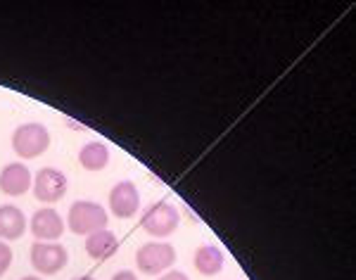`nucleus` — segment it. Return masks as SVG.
<instances>
[{"instance_id": "obj_2", "label": "nucleus", "mask_w": 356, "mask_h": 280, "mask_svg": "<svg viewBox=\"0 0 356 280\" xmlns=\"http://www.w3.org/2000/svg\"><path fill=\"white\" fill-rule=\"evenodd\" d=\"M50 147V131L43 124H22L13 133V150L22 159H33Z\"/></svg>"}, {"instance_id": "obj_5", "label": "nucleus", "mask_w": 356, "mask_h": 280, "mask_svg": "<svg viewBox=\"0 0 356 280\" xmlns=\"http://www.w3.org/2000/svg\"><path fill=\"white\" fill-rule=\"evenodd\" d=\"M29 261L43 276H55V273H60L67 266L69 254L60 242H36L31 245Z\"/></svg>"}, {"instance_id": "obj_10", "label": "nucleus", "mask_w": 356, "mask_h": 280, "mask_svg": "<svg viewBox=\"0 0 356 280\" xmlns=\"http://www.w3.org/2000/svg\"><path fill=\"white\" fill-rule=\"evenodd\" d=\"M26 231L24 211L15 204H0V240H19Z\"/></svg>"}, {"instance_id": "obj_12", "label": "nucleus", "mask_w": 356, "mask_h": 280, "mask_svg": "<svg viewBox=\"0 0 356 280\" xmlns=\"http://www.w3.org/2000/svg\"><path fill=\"white\" fill-rule=\"evenodd\" d=\"M226 264V254L216 245H202L195 252V268H197L202 276H216Z\"/></svg>"}, {"instance_id": "obj_16", "label": "nucleus", "mask_w": 356, "mask_h": 280, "mask_svg": "<svg viewBox=\"0 0 356 280\" xmlns=\"http://www.w3.org/2000/svg\"><path fill=\"white\" fill-rule=\"evenodd\" d=\"M112 280H138V276L131 271H119V273H114Z\"/></svg>"}, {"instance_id": "obj_6", "label": "nucleus", "mask_w": 356, "mask_h": 280, "mask_svg": "<svg viewBox=\"0 0 356 280\" xmlns=\"http://www.w3.org/2000/svg\"><path fill=\"white\" fill-rule=\"evenodd\" d=\"M69 181L60 169L45 167L33 176V197L45 204H55L67 195Z\"/></svg>"}, {"instance_id": "obj_14", "label": "nucleus", "mask_w": 356, "mask_h": 280, "mask_svg": "<svg viewBox=\"0 0 356 280\" xmlns=\"http://www.w3.org/2000/svg\"><path fill=\"white\" fill-rule=\"evenodd\" d=\"M10 266H13V249H10L8 242L0 240V276H5Z\"/></svg>"}, {"instance_id": "obj_17", "label": "nucleus", "mask_w": 356, "mask_h": 280, "mask_svg": "<svg viewBox=\"0 0 356 280\" xmlns=\"http://www.w3.org/2000/svg\"><path fill=\"white\" fill-rule=\"evenodd\" d=\"M22 280H41L38 276H26V278H22Z\"/></svg>"}, {"instance_id": "obj_9", "label": "nucleus", "mask_w": 356, "mask_h": 280, "mask_svg": "<svg viewBox=\"0 0 356 280\" xmlns=\"http://www.w3.org/2000/svg\"><path fill=\"white\" fill-rule=\"evenodd\" d=\"M0 190L13 197L24 195V192L31 190V171L26 169V164L13 162L0 171Z\"/></svg>"}, {"instance_id": "obj_1", "label": "nucleus", "mask_w": 356, "mask_h": 280, "mask_svg": "<svg viewBox=\"0 0 356 280\" xmlns=\"http://www.w3.org/2000/svg\"><path fill=\"white\" fill-rule=\"evenodd\" d=\"M107 209L97 202H90V199H79L69 207V231L76 233V236H86L88 238L90 233H97L102 228H107Z\"/></svg>"}, {"instance_id": "obj_3", "label": "nucleus", "mask_w": 356, "mask_h": 280, "mask_svg": "<svg viewBox=\"0 0 356 280\" xmlns=\"http://www.w3.org/2000/svg\"><path fill=\"white\" fill-rule=\"evenodd\" d=\"M174 261H176L174 245L159 242V240L145 242L136 254V264L140 268V273H145V276H159V273H164L169 266H174Z\"/></svg>"}, {"instance_id": "obj_4", "label": "nucleus", "mask_w": 356, "mask_h": 280, "mask_svg": "<svg viewBox=\"0 0 356 280\" xmlns=\"http://www.w3.org/2000/svg\"><path fill=\"white\" fill-rule=\"evenodd\" d=\"M178 224H181V214L171 202H154L152 207L145 209L140 219V226L145 228V233H150L154 238L171 236Z\"/></svg>"}, {"instance_id": "obj_15", "label": "nucleus", "mask_w": 356, "mask_h": 280, "mask_svg": "<svg viewBox=\"0 0 356 280\" xmlns=\"http://www.w3.org/2000/svg\"><path fill=\"white\" fill-rule=\"evenodd\" d=\"M159 280H191V278H188L183 271H169V273H164Z\"/></svg>"}, {"instance_id": "obj_18", "label": "nucleus", "mask_w": 356, "mask_h": 280, "mask_svg": "<svg viewBox=\"0 0 356 280\" xmlns=\"http://www.w3.org/2000/svg\"><path fill=\"white\" fill-rule=\"evenodd\" d=\"M79 280H95V278H90V276H83V278H79Z\"/></svg>"}, {"instance_id": "obj_7", "label": "nucleus", "mask_w": 356, "mask_h": 280, "mask_svg": "<svg viewBox=\"0 0 356 280\" xmlns=\"http://www.w3.org/2000/svg\"><path fill=\"white\" fill-rule=\"evenodd\" d=\"M140 209V192L134 181H119L110 190V211L117 219H131Z\"/></svg>"}, {"instance_id": "obj_8", "label": "nucleus", "mask_w": 356, "mask_h": 280, "mask_svg": "<svg viewBox=\"0 0 356 280\" xmlns=\"http://www.w3.org/2000/svg\"><path fill=\"white\" fill-rule=\"evenodd\" d=\"M31 233L38 242H55L65 233V221L55 209L43 207L31 216Z\"/></svg>"}, {"instance_id": "obj_11", "label": "nucleus", "mask_w": 356, "mask_h": 280, "mask_svg": "<svg viewBox=\"0 0 356 280\" xmlns=\"http://www.w3.org/2000/svg\"><path fill=\"white\" fill-rule=\"evenodd\" d=\"M117 249H119V240L110 228H102V231L90 233V236L86 238V252L93 256L95 261L110 259V256L117 254Z\"/></svg>"}, {"instance_id": "obj_13", "label": "nucleus", "mask_w": 356, "mask_h": 280, "mask_svg": "<svg viewBox=\"0 0 356 280\" xmlns=\"http://www.w3.org/2000/svg\"><path fill=\"white\" fill-rule=\"evenodd\" d=\"M79 162H81L86 171H102L110 164V150H107V145H102L97 140L86 142L81 152H79Z\"/></svg>"}]
</instances>
